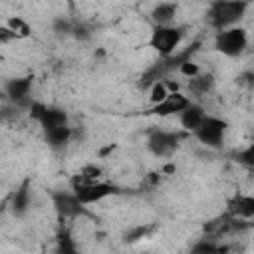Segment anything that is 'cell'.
<instances>
[{"mask_svg":"<svg viewBox=\"0 0 254 254\" xmlns=\"http://www.w3.org/2000/svg\"><path fill=\"white\" fill-rule=\"evenodd\" d=\"M248 12V0H210L206 8V24L216 32L238 26Z\"/></svg>","mask_w":254,"mask_h":254,"instance_id":"6da1fadb","label":"cell"},{"mask_svg":"<svg viewBox=\"0 0 254 254\" xmlns=\"http://www.w3.org/2000/svg\"><path fill=\"white\" fill-rule=\"evenodd\" d=\"M248 32L242 26H232L214 32V50L226 58H240L248 50Z\"/></svg>","mask_w":254,"mask_h":254,"instance_id":"7a4b0ae2","label":"cell"},{"mask_svg":"<svg viewBox=\"0 0 254 254\" xmlns=\"http://www.w3.org/2000/svg\"><path fill=\"white\" fill-rule=\"evenodd\" d=\"M183 28L181 26H153V32L149 36V48L155 50L161 58H171L181 42H183Z\"/></svg>","mask_w":254,"mask_h":254,"instance_id":"3957f363","label":"cell"},{"mask_svg":"<svg viewBox=\"0 0 254 254\" xmlns=\"http://www.w3.org/2000/svg\"><path fill=\"white\" fill-rule=\"evenodd\" d=\"M71 190L75 192V196L79 198V202L83 206L87 204H97L109 196H113L117 192V187L113 183H107V181H79V179H73L71 181Z\"/></svg>","mask_w":254,"mask_h":254,"instance_id":"277c9868","label":"cell"},{"mask_svg":"<svg viewBox=\"0 0 254 254\" xmlns=\"http://www.w3.org/2000/svg\"><path fill=\"white\" fill-rule=\"evenodd\" d=\"M226 129H228V123H226L222 117L208 113V115L204 117V121L200 123V127H198L192 135H194V139H196L198 143H202L204 147H208V149H218V147H222V143H224Z\"/></svg>","mask_w":254,"mask_h":254,"instance_id":"5b68a950","label":"cell"},{"mask_svg":"<svg viewBox=\"0 0 254 254\" xmlns=\"http://www.w3.org/2000/svg\"><path fill=\"white\" fill-rule=\"evenodd\" d=\"M32 119L42 127V131L52 129V127H60V125H69L67 113L64 109L44 105V103H34L32 105Z\"/></svg>","mask_w":254,"mask_h":254,"instance_id":"8992f818","label":"cell"},{"mask_svg":"<svg viewBox=\"0 0 254 254\" xmlns=\"http://www.w3.org/2000/svg\"><path fill=\"white\" fill-rule=\"evenodd\" d=\"M177 145H179V135L173 133V131L157 129V131L149 133V137H147V149L155 157H169V155H173Z\"/></svg>","mask_w":254,"mask_h":254,"instance_id":"52a82bcc","label":"cell"},{"mask_svg":"<svg viewBox=\"0 0 254 254\" xmlns=\"http://www.w3.org/2000/svg\"><path fill=\"white\" fill-rule=\"evenodd\" d=\"M192 99L185 93V91H171L161 103L151 105V113L157 117H171V115H179Z\"/></svg>","mask_w":254,"mask_h":254,"instance_id":"ba28073f","label":"cell"},{"mask_svg":"<svg viewBox=\"0 0 254 254\" xmlns=\"http://www.w3.org/2000/svg\"><path fill=\"white\" fill-rule=\"evenodd\" d=\"M52 202L54 208L58 210L60 216L64 218H77L83 212V204L79 202V198L75 196L73 190H58L52 194Z\"/></svg>","mask_w":254,"mask_h":254,"instance_id":"9c48e42d","label":"cell"},{"mask_svg":"<svg viewBox=\"0 0 254 254\" xmlns=\"http://www.w3.org/2000/svg\"><path fill=\"white\" fill-rule=\"evenodd\" d=\"M226 212H228V218H232V220H250V218H254V194L236 192L228 200Z\"/></svg>","mask_w":254,"mask_h":254,"instance_id":"30bf717a","label":"cell"},{"mask_svg":"<svg viewBox=\"0 0 254 254\" xmlns=\"http://www.w3.org/2000/svg\"><path fill=\"white\" fill-rule=\"evenodd\" d=\"M206 115H208V113H206L204 105L192 99V101H190V103H189L177 117H179V123H181V127H183L185 131L194 133V131L200 127V123L204 121Z\"/></svg>","mask_w":254,"mask_h":254,"instance_id":"8fae6325","label":"cell"},{"mask_svg":"<svg viewBox=\"0 0 254 254\" xmlns=\"http://www.w3.org/2000/svg\"><path fill=\"white\" fill-rule=\"evenodd\" d=\"M177 14H179V6L177 2H169V0H163V2H157L153 8H151V22L155 26H173L175 20H177Z\"/></svg>","mask_w":254,"mask_h":254,"instance_id":"7c38bea8","label":"cell"},{"mask_svg":"<svg viewBox=\"0 0 254 254\" xmlns=\"http://www.w3.org/2000/svg\"><path fill=\"white\" fill-rule=\"evenodd\" d=\"M187 95L189 97H206L214 89V77L206 71H198L192 77H187Z\"/></svg>","mask_w":254,"mask_h":254,"instance_id":"4fadbf2b","label":"cell"},{"mask_svg":"<svg viewBox=\"0 0 254 254\" xmlns=\"http://www.w3.org/2000/svg\"><path fill=\"white\" fill-rule=\"evenodd\" d=\"M30 89H32V77H14V79H8L4 85V91L12 101L26 99Z\"/></svg>","mask_w":254,"mask_h":254,"instance_id":"5bb4252c","label":"cell"},{"mask_svg":"<svg viewBox=\"0 0 254 254\" xmlns=\"http://www.w3.org/2000/svg\"><path fill=\"white\" fill-rule=\"evenodd\" d=\"M71 135H73V131H71L69 125H60V127H52V129H46L44 131V137H46L48 145L50 147H56V149L58 147H64L65 143H69Z\"/></svg>","mask_w":254,"mask_h":254,"instance_id":"9a60e30c","label":"cell"},{"mask_svg":"<svg viewBox=\"0 0 254 254\" xmlns=\"http://www.w3.org/2000/svg\"><path fill=\"white\" fill-rule=\"evenodd\" d=\"M4 24L14 32V36H16L18 40H24V38H28V36L32 34V26H30L22 16H12V18H8Z\"/></svg>","mask_w":254,"mask_h":254,"instance_id":"2e32d148","label":"cell"},{"mask_svg":"<svg viewBox=\"0 0 254 254\" xmlns=\"http://www.w3.org/2000/svg\"><path fill=\"white\" fill-rule=\"evenodd\" d=\"M169 93H171V89H169V85H167V79H155V81L149 85V103H151V105H157V103H161Z\"/></svg>","mask_w":254,"mask_h":254,"instance_id":"e0dca14e","label":"cell"},{"mask_svg":"<svg viewBox=\"0 0 254 254\" xmlns=\"http://www.w3.org/2000/svg\"><path fill=\"white\" fill-rule=\"evenodd\" d=\"M236 161H238L242 167L254 171V141L248 143L244 149H240V151L236 153Z\"/></svg>","mask_w":254,"mask_h":254,"instance_id":"ac0fdd59","label":"cell"},{"mask_svg":"<svg viewBox=\"0 0 254 254\" xmlns=\"http://www.w3.org/2000/svg\"><path fill=\"white\" fill-rule=\"evenodd\" d=\"M236 83H238L242 89H254V71H242V73L236 77Z\"/></svg>","mask_w":254,"mask_h":254,"instance_id":"d6986e66","label":"cell"}]
</instances>
